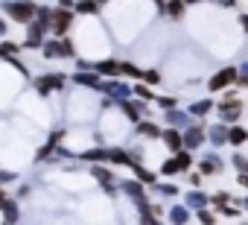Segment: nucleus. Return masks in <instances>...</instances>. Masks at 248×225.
<instances>
[{
  "label": "nucleus",
  "mask_w": 248,
  "mask_h": 225,
  "mask_svg": "<svg viewBox=\"0 0 248 225\" xmlns=\"http://www.w3.org/2000/svg\"><path fill=\"white\" fill-rule=\"evenodd\" d=\"M196 216H199V222H202V225H216V213H213V210H207V208H204V210H199Z\"/></svg>",
  "instance_id": "e433bc0d"
},
{
  "label": "nucleus",
  "mask_w": 248,
  "mask_h": 225,
  "mask_svg": "<svg viewBox=\"0 0 248 225\" xmlns=\"http://www.w3.org/2000/svg\"><path fill=\"white\" fill-rule=\"evenodd\" d=\"M210 205H213L216 210H222V208H228V205H231V196H228L225 190H219V193H213V196H210Z\"/></svg>",
  "instance_id": "c756f323"
},
{
  "label": "nucleus",
  "mask_w": 248,
  "mask_h": 225,
  "mask_svg": "<svg viewBox=\"0 0 248 225\" xmlns=\"http://www.w3.org/2000/svg\"><path fill=\"white\" fill-rule=\"evenodd\" d=\"M245 225H248V222H245Z\"/></svg>",
  "instance_id": "de8ad7c7"
},
{
  "label": "nucleus",
  "mask_w": 248,
  "mask_h": 225,
  "mask_svg": "<svg viewBox=\"0 0 248 225\" xmlns=\"http://www.w3.org/2000/svg\"><path fill=\"white\" fill-rule=\"evenodd\" d=\"M164 123H167V129H178V132H187L190 126H193V117L187 114V111H167L164 114Z\"/></svg>",
  "instance_id": "1a4fd4ad"
},
{
  "label": "nucleus",
  "mask_w": 248,
  "mask_h": 225,
  "mask_svg": "<svg viewBox=\"0 0 248 225\" xmlns=\"http://www.w3.org/2000/svg\"><path fill=\"white\" fill-rule=\"evenodd\" d=\"M41 53H44V59H73L76 56V47H73L70 38H53V41L44 44Z\"/></svg>",
  "instance_id": "7ed1b4c3"
},
{
  "label": "nucleus",
  "mask_w": 248,
  "mask_h": 225,
  "mask_svg": "<svg viewBox=\"0 0 248 225\" xmlns=\"http://www.w3.org/2000/svg\"><path fill=\"white\" fill-rule=\"evenodd\" d=\"M140 82H143V85H158V82H161V73L149 67V70H143V79H140Z\"/></svg>",
  "instance_id": "c9c22d12"
},
{
  "label": "nucleus",
  "mask_w": 248,
  "mask_h": 225,
  "mask_svg": "<svg viewBox=\"0 0 248 225\" xmlns=\"http://www.w3.org/2000/svg\"><path fill=\"white\" fill-rule=\"evenodd\" d=\"M170 222H172V225H187V222H190V210L175 205V208L170 210Z\"/></svg>",
  "instance_id": "a878e982"
},
{
  "label": "nucleus",
  "mask_w": 248,
  "mask_h": 225,
  "mask_svg": "<svg viewBox=\"0 0 248 225\" xmlns=\"http://www.w3.org/2000/svg\"><path fill=\"white\" fill-rule=\"evenodd\" d=\"M108 161H111V164H117V167H135L132 152H129V149H120V146L108 149Z\"/></svg>",
  "instance_id": "dca6fc26"
},
{
  "label": "nucleus",
  "mask_w": 248,
  "mask_h": 225,
  "mask_svg": "<svg viewBox=\"0 0 248 225\" xmlns=\"http://www.w3.org/2000/svg\"><path fill=\"white\" fill-rule=\"evenodd\" d=\"M6 202H9V196H6V190H3V187H0V210H3V205H6Z\"/></svg>",
  "instance_id": "37998d69"
},
{
  "label": "nucleus",
  "mask_w": 248,
  "mask_h": 225,
  "mask_svg": "<svg viewBox=\"0 0 248 225\" xmlns=\"http://www.w3.org/2000/svg\"><path fill=\"white\" fill-rule=\"evenodd\" d=\"M6 30H9V24H6L3 18H0V35H6Z\"/></svg>",
  "instance_id": "a18cd8bd"
},
{
  "label": "nucleus",
  "mask_w": 248,
  "mask_h": 225,
  "mask_svg": "<svg viewBox=\"0 0 248 225\" xmlns=\"http://www.w3.org/2000/svg\"><path fill=\"white\" fill-rule=\"evenodd\" d=\"M21 50V44H15V41H0V56H3L6 62L9 59H15V53Z\"/></svg>",
  "instance_id": "c85d7f7f"
},
{
  "label": "nucleus",
  "mask_w": 248,
  "mask_h": 225,
  "mask_svg": "<svg viewBox=\"0 0 248 225\" xmlns=\"http://www.w3.org/2000/svg\"><path fill=\"white\" fill-rule=\"evenodd\" d=\"M202 178H204L202 173H190V184H193L196 190H199V184H202Z\"/></svg>",
  "instance_id": "a19ab883"
},
{
  "label": "nucleus",
  "mask_w": 248,
  "mask_h": 225,
  "mask_svg": "<svg viewBox=\"0 0 248 225\" xmlns=\"http://www.w3.org/2000/svg\"><path fill=\"white\" fill-rule=\"evenodd\" d=\"M242 208H245V210H248V196H245V199H242Z\"/></svg>",
  "instance_id": "49530a36"
},
{
  "label": "nucleus",
  "mask_w": 248,
  "mask_h": 225,
  "mask_svg": "<svg viewBox=\"0 0 248 225\" xmlns=\"http://www.w3.org/2000/svg\"><path fill=\"white\" fill-rule=\"evenodd\" d=\"M120 108H123V114H126L135 126L138 123H143V114H146V102H135V99H129V102H120Z\"/></svg>",
  "instance_id": "f8f14e48"
},
{
  "label": "nucleus",
  "mask_w": 248,
  "mask_h": 225,
  "mask_svg": "<svg viewBox=\"0 0 248 225\" xmlns=\"http://www.w3.org/2000/svg\"><path fill=\"white\" fill-rule=\"evenodd\" d=\"M79 158H82V161H108V149H105V146H99V149H88V152H82Z\"/></svg>",
  "instance_id": "bb28decb"
},
{
  "label": "nucleus",
  "mask_w": 248,
  "mask_h": 225,
  "mask_svg": "<svg viewBox=\"0 0 248 225\" xmlns=\"http://www.w3.org/2000/svg\"><path fill=\"white\" fill-rule=\"evenodd\" d=\"M70 27H73V12H70V6H56V9H53V35H56V38H67Z\"/></svg>",
  "instance_id": "39448f33"
},
{
  "label": "nucleus",
  "mask_w": 248,
  "mask_h": 225,
  "mask_svg": "<svg viewBox=\"0 0 248 225\" xmlns=\"http://www.w3.org/2000/svg\"><path fill=\"white\" fill-rule=\"evenodd\" d=\"M199 173H202V176H216V173H222V161H219V155H207V158H202V161H199Z\"/></svg>",
  "instance_id": "aec40b11"
},
{
  "label": "nucleus",
  "mask_w": 248,
  "mask_h": 225,
  "mask_svg": "<svg viewBox=\"0 0 248 225\" xmlns=\"http://www.w3.org/2000/svg\"><path fill=\"white\" fill-rule=\"evenodd\" d=\"M207 205H210V196H204L202 190H190V193H187V208H190V210L199 213V210H204Z\"/></svg>",
  "instance_id": "412c9836"
},
{
  "label": "nucleus",
  "mask_w": 248,
  "mask_h": 225,
  "mask_svg": "<svg viewBox=\"0 0 248 225\" xmlns=\"http://www.w3.org/2000/svg\"><path fill=\"white\" fill-rule=\"evenodd\" d=\"M172 158L178 161V170H181V173H187V170L193 167V161H196V158H193V152H187V149H184V152H178V155H172Z\"/></svg>",
  "instance_id": "cd10ccee"
},
{
  "label": "nucleus",
  "mask_w": 248,
  "mask_h": 225,
  "mask_svg": "<svg viewBox=\"0 0 248 225\" xmlns=\"http://www.w3.org/2000/svg\"><path fill=\"white\" fill-rule=\"evenodd\" d=\"M181 170H178V161L175 158H167L164 161V167H161V176H178Z\"/></svg>",
  "instance_id": "72a5a7b5"
},
{
  "label": "nucleus",
  "mask_w": 248,
  "mask_h": 225,
  "mask_svg": "<svg viewBox=\"0 0 248 225\" xmlns=\"http://www.w3.org/2000/svg\"><path fill=\"white\" fill-rule=\"evenodd\" d=\"M219 213H225V216H231V219H236V216H239L242 210H239V208H233V205H228V208H222Z\"/></svg>",
  "instance_id": "ea45409f"
},
{
  "label": "nucleus",
  "mask_w": 248,
  "mask_h": 225,
  "mask_svg": "<svg viewBox=\"0 0 248 225\" xmlns=\"http://www.w3.org/2000/svg\"><path fill=\"white\" fill-rule=\"evenodd\" d=\"M93 73H99L105 79H120L123 76V62H117V59H99V62H93Z\"/></svg>",
  "instance_id": "6e6552de"
},
{
  "label": "nucleus",
  "mask_w": 248,
  "mask_h": 225,
  "mask_svg": "<svg viewBox=\"0 0 248 225\" xmlns=\"http://www.w3.org/2000/svg\"><path fill=\"white\" fill-rule=\"evenodd\" d=\"M236 79H239V67H233V64H228V67H219V70L210 76V82H207V91H210V94L231 91V88L236 85Z\"/></svg>",
  "instance_id": "f257e3e1"
},
{
  "label": "nucleus",
  "mask_w": 248,
  "mask_h": 225,
  "mask_svg": "<svg viewBox=\"0 0 248 225\" xmlns=\"http://www.w3.org/2000/svg\"><path fill=\"white\" fill-rule=\"evenodd\" d=\"M204 141H207V129H204L202 123H199V126L193 123V126H190V129L184 132V149H187V152H193V149H199V146H202Z\"/></svg>",
  "instance_id": "9d476101"
},
{
  "label": "nucleus",
  "mask_w": 248,
  "mask_h": 225,
  "mask_svg": "<svg viewBox=\"0 0 248 225\" xmlns=\"http://www.w3.org/2000/svg\"><path fill=\"white\" fill-rule=\"evenodd\" d=\"M161 144H164L172 155H178V152H184V132H178V129H164Z\"/></svg>",
  "instance_id": "9b49d317"
},
{
  "label": "nucleus",
  "mask_w": 248,
  "mask_h": 225,
  "mask_svg": "<svg viewBox=\"0 0 248 225\" xmlns=\"http://www.w3.org/2000/svg\"><path fill=\"white\" fill-rule=\"evenodd\" d=\"M155 190H158V193H164V196H178V187H172V184H158Z\"/></svg>",
  "instance_id": "58836bf2"
},
{
  "label": "nucleus",
  "mask_w": 248,
  "mask_h": 225,
  "mask_svg": "<svg viewBox=\"0 0 248 225\" xmlns=\"http://www.w3.org/2000/svg\"><path fill=\"white\" fill-rule=\"evenodd\" d=\"M239 79H245V82H248V62L242 64V70H239Z\"/></svg>",
  "instance_id": "c03bdc74"
},
{
  "label": "nucleus",
  "mask_w": 248,
  "mask_h": 225,
  "mask_svg": "<svg viewBox=\"0 0 248 225\" xmlns=\"http://www.w3.org/2000/svg\"><path fill=\"white\" fill-rule=\"evenodd\" d=\"M158 105L164 108V114H167V111H175L178 99H175V96H158Z\"/></svg>",
  "instance_id": "f704fd0d"
},
{
  "label": "nucleus",
  "mask_w": 248,
  "mask_h": 225,
  "mask_svg": "<svg viewBox=\"0 0 248 225\" xmlns=\"http://www.w3.org/2000/svg\"><path fill=\"white\" fill-rule=\"evenodd\" d=\"M123 76H129V79H143V70L138 67V64H132V62H123Z\"/></svg>",
  "instance_id": "7c9ffc66"
},
{
  "label": "nucleus",
  "mask_w": 248,
  "mask_h": 225,
  "mask_svg": "<svg viewBox=\"0 0 248 225\" xmlns=\"http://www.w3.org/2000/svg\"><path fill=\"white\" fill-rule=\"evenodd\" d=\"M3 12L12 18V24H35V15H38V6L35 3H3Z\"/></svg>",
  "instance_id": "f03ea898"
},
{
  "label": "nucleus",
  "mask_w": 248,
  "mask_h": 225,
  "mask_svg": "<svg viewBox=\"0 0 248 225\" xmlns=\"http://www.w3.org/2000/svg\"><path fill=\"white\" fill-rule=\"evenodd\" d=\"M64 88V73H47V76H38L35 79V91L41 96L53 94V91H62Z\"/></svg>",
  "instance_id": "0eeeda50"
},
{
  "label": "nucleus",
  "mask_w": 248,
  "mask_h": 225,
  "mask_svg": "<svg viewBox=\"0 0 248 225\" xmlns=\"http://www.w3.org/2000/svg\"><path fill=\"white\" fill-rule=\"evenodd\" d=\"M228 144H231V146H236V149H239V146H245V144H248V129H245V126H231Z\"/></svg>",
  "instance_id": "5701e85b"
},
{
  "label": "nucleus",
  "mask_w": 248,
  "mask_h": 225,
  "mask_svg": "<svg viewBox=\"0 0 248 225\" xmlns=\"http://www.w3.org/2000/svg\"><path fill=\"white\" fill-rule=\"evenodd\" d=\"M135 96H140V102H158L155 91L149 85H143V82H135Z\"/></svg>",
  "instance_id": "393cba45"
},
{
  "label": "nucleus",
  "mask_w": 248,
  "mask_h": 225,
  "mask_svg": "<svg viewBox=\"0 0 248 225\" xmlns=\"http://www.w3.org/2000/svg\"><path fill=\"white\" fill-rule=\"evenodd\" d=\"M73 9H76L79 15H93V12H99V6H96V3H76Z\"/></svg>",
  "instance_id": "4c0bfd02"
},
{
  "label": "nucleus",
  "mask_w": 248,
  "mask_h": 225,
  "mask_svg": "<svg viewBox=\"0 0 248 225\" xmlns=\"http://www.w3.org/2000/svg\"><path fill=\"white\" fill-rule=\"evenodd\" d=\"M213 108H216L213 99H199V102H193V105L187 108V114H190V117H204L207 111H213Z\"/></svg>",
  "instance_id": "4be33fe9"
},
{
  "label": "nucleus",
  "mask_w": 248,
  "mask_h": 225,
  "mask_svg": "<svg viewBox=\"0 0 248 225\" xmlns=\"http://www.w3.org/2000/svg\"><path fill=\"white\" fill-rule=\"evenodd\" d=\"M18 219H21V208H18V202H15V199H9V202L3 205V222L15 225Z\"/></svg>",
  "instance_id": "b1692460"
},
{
  "label": "nucleus",
  "mask_w": 248,
  "mask_h": 225,
  "mask_svg": "<svg viewBox=\"0 0 248 225\" xmlns=\"http://www.w3.org/2000/svg\"><path fill=\"white\" fill-rule=\"evenodd\" d=\"M135 132H138L140 138H146V141H161V135H164V129H161L158 123H152V120L138 123V126H135Z\"/></svg>",
  "instance_id": "2eb2a0df"
},
{
  "label": "nucleus",
  "mask_w": 248,
  "mask_h": 225,
  "mask_svg": "<svg viewBox=\"0 0 248 225\" xmlns=\"http://www.w3.org/2000/svg\"><path fill=\"white\" fill-rule=\"evenodd\" d=\"M102 91H105L111 99H117V102H129L132 94H135V85L120 82V79H105V82H102Z\"/></svg>",
  "instance_id": "423d86ee"
},
{
  "label": "nucleus",
  "mask_w": 248,
  "mask_h": 225,
  "mask_svg": "<svg viewBox=\"0 0 248 225\" xmlns=\"http://www.w3.org/2000/svg\"><path fill=\"white\" fill-rule=\"evenodd\" d=\"M239 24H242V30H245V35H248V12H242V15H239Z\"/></svg>",
  "instance_id": "79ce46f5"
},
{
  "label": "nucleus",
  "mask_w": 248,
  "mask_h": 225,
  "mask_svg": "<svg viewBox=\"0 0 248 225\" xmlns=\"http://www.w3.org/2000/svg\"><path fill=\"white\" fill-rule=\"evenodd\" d=\"M35 27L47 35V32H53V9L50 6H38V15H35Z\"/></svg>",
  "instance_id": "a211bd4d"
},
{
  "label": "nucleus",
  "mask_w": 248,
  "mask_h": 225,
  "mask_svg": "<svg viewBox=\"0 0 248 225\" xmlns=\"http://www.w3.org/2000/svg\"><path fill=\"white\" fill-rule=\"evenodd\" d=\"M93 178L102 184V190H105V193H117V190H120V187H114V184H120V181H117V178H114V173H111V170H105V167H93Z\"/></svg>",
  "instance_id": "4468645a"
},
{
  "label": "nucleus",
  "mask_w": 248,
  "mask_h": 225,
  "mask_svg": "<svg viewBox=\"0 0 248 225\" xmlns=\"http://www.w3.org/2000/svg\"><path fill=\"white\" fill-rule=\"evenodd\" d=\"M132 170H135V176H138V181H140L143 187H152V190L158 187V173H152V170H146L143 164H135Z\"/></svg>",
  "instance_id": "6ab92c4d"
},
{
  "label": "nucleus",
  "mask_w": 248,
  "mask_h": 225,
  "mask_svg": "<svg viewBox=\"0 0 248 225\" xmlns=\"http://www.w3.org/2000/svg\"><path fill=\"white\" fill-rule=\"evenodd\" d=\"M73 82L76 85H82V88H93V91H102V76L99 73H93V70H79L76 76H73Z\"/></svg>",
  "instance_id": "ddd939ff"
},
{
  "label": "nucleus",
  "mask_w": 248,
  "mask_h": 225,
  "mask_svg": "<svg viewBox=\"0 0 248 225\" xmlns=\"http://www.w3.org/2000/svg\"><path fill=\"white\" fill-rule=\"evenodd\" d=\"M231 164H233V170H236L239 176H248V158H245V155H239V152H236V155L231 158Z\"/></svg>",
  "instance_id": "2f4dec72"
},
{
  "label": "nucleus",
  "mask_w": 248,
  "mask_h": 225,
  "mask_svg": "<svg viewBox=\"0 0 248 225\" xmlns=\"http://www.w3.org/2000/svg\"><path fill=\"white\" fill-rule=\"evenodd\" d=\"M167 12H170L175 21H181V18H184V12H187V3H181V0H178V3H167Z\"/></svg>",
  "instance_id": "473e14b6"
},
{
  "label": "nucleus",
  "mask_w": 248,
  "mask_h": 225,
  "mask_svg": "<svg viewBox=\"0 0 248 225\" xmlns=\"http://www.w3.org/2000/svg\"><path fill=\"white\" fill-rule=\"evenodd\" d=\"M216 111H219L222 123L231 129V126H236V120L242 117V99H239V96H236V99H222V102L216 105Z\"/></svg>",
  "instance_id": "20e7f679"
},
{
  "label": "nucleus",
  "mask_w": 248,
  "mask_h": 225,
  "mask_svg": "<svg viewBox=\"0 0 248 225\" xmlns=\"http://www.w3.org/2000/svg\"><path fill=\"white\" fill-rule=\"evenodd\" d=\"M228 135H231V129H228L225 123H216V126L207 129V141H210L213 146H225V144H228Z\"/></svg>",
  "instance_id": "f3484780"
}]
</instances>
